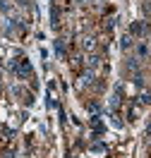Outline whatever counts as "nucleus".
<instances>
[{
	"label": "nucleus",
	"mask_w": 151,
	"mask_h": 158,
	"mask_svg": "<svg viewBox=\"0 0 151 158\" xmlns=\"http://www.w3.org/2000/svg\"><path fill=\"white\" fill-rule=\"evenodd\" d=\"M94 46H96V39H94V36H84V39H82V48L84 50H94Z\"/></svg>",
	"instance_id": "obj_6"
},
{
	"label": "nucleus",
	"mask_w": 151,
	"mask_h": 158,
	"mask_svg": "<svg viewBox=\"0 0 151 158\" xmlns=\"http://www.w3.org/2000/svg\"><path fill=\"white\" fill-rule=\"evenodd\" d=\"M134 103H137V106H149V103H151V94H149V91H144V94H139Z\"/></svg>",
	"instance_id": "obj_5"
},
{
	"label": "nucleus",
	"mask_w": 151,
	"mask_h": 158,
	"mask_svg": "<svg viewBox=\"0 0 151 158\" xmlns=\"http://www.w3.org/2000/svg\"><path fill=\"white\" fill-rule=\"evenodd\" d=\"M149 24L146 22H132L130 24V36H146L149 34Z\"/></svg>",
	"instance_id": "obj_2"
},
{
	"label": "nucleus",
	"mask_w": 151,
	"mask_h": 158,
	"mask_svg": "<svg viewBox=\"0 0 151 158\" xmlns=\"http://www.w3.org/2000/svg\"><path fill=\"white\" fill-rule=\"evenodd\" d=\"M86 108H89L91 113H94V115H99V103H96V101H91V103L86 106Z\"/></svg>",
	"instance_id": "obj_13"
},
{
	"label": "nucleus",
	"mask_w": 151,
	"mask_h": 158,
	"mask_svg": "<svg viewBox=\"0 0 151 158\" xmlns=\"http://www.w3.org/2000/svg\"><path fill=\"white\" fill-rule=\"evenodd\" d=\"M0 12H10V2L7 0H0Z\"/></svg>",
	"instance_id": "obj_14"
},
{
	"label": "nucleus",
	"mask_w": 151,
	"mask_h": 158,
	"mask_svg": "<svg viewBox=\"0 0 151 158\" xmlns=\"http://www.w3.org/2000/svg\"><path fill=\"white\" fill-rule=\"evenodd\" d=\"M55 53H58V55H65V41L62 39L55 41Z\"/></svg>",
	"instance_id": "obj_11"
},
{
	"label": "nucleus",
	"mask_w": 151,
	"mask_h": 158,
	"mask_svg": "<svg viewBox=\"0 0 151 158\" xmlns=\"http://www.w3.org/2000/svg\"><path fill=\"white\" fill-rule=\"evenodd\" d=\"M137 55H139V58H146V55H149V46H146V43H139V46H137Z\"/></svg>",
	"instance_id": "obj_10"
},
{
	"label": "nucleus",
	"mask_w": 151,
	"mask_h": 158,
	"mask_svg": "<svg viewBox=\"0 0 151 158\" xmlns=\"http://www.w3.org/2000/svg\"><path fill=\"white\" fill-rule=\"evenodd\" d=\"M132 46H134V41H132V36H130V34H125V36L120 39V48H122V50H130Z\"/></svg>",
	"instance_id": "obj_7"
},
{
	"label": "nucleus",
	"mask_w": 151,
	"mask_h": 158,
	"mask_svg": "<svg viewBox=\"0 0 151 158\" xmlns=\"http://www.w3.org/2000/svg\"><path fill=\"white\" fill-rule=\"evenodd\" d=\"M50 27L53 29H60V10H58V5L50 7Z\"/></svg>",
	"instance_id": "obj_3"
},
{
	"label": "nucleus",
	"mask_w": 151,
	"mask_h": 158,
	"mask_svg": "<svg viewBox=\"0 0 151 158\" xmlns=\"http://www.w3.org/2000/svg\"><path fill=\"white\" fill-rule=\"evenodd\" d=\"M7 67L17 74V77H22V79H27V77H31L34 74V69H31V62L27 58H19V60H10V65Z\"/></svg>",
	"instance_id": "obj_1"
},
{
	"label": "nucleus",
	"mask_w": 151,
	"mask_h": 158,
	"mask_svg": "<svg viewBox=\"0 0 151 158\" xmlns=\"http://www.w3.org/2000/svg\"><path fill=\"white\" fill-rule=\"evenodd\" d=\"M77 2H86V0H77Z\"/></svg>",
	"instance_id": "obj_16"
},
{
	"label": "nucleus",
	"mask_w": 151,
	"mask_h": 158,
	"mask_svg": "<svg viewBox=\"0 0 151 158\" xmlns=\"http://www.w3.org/2000/svg\"><path fill=\"white\" fill-rule=\"evenodd\" d=\"M144 139H146V146H151V120L146 122V129H144Z\"/></svg>",
	"instance_id": "obj_12"
},
{
	"label": "nucleus",
	"mask_w": 151,
	"mask_h": 158,
	"mask_svg": "<svg viewBox=\"0 0 151 158\" xmlns=\"http://www.w3.org/2000/svg\"><path fill=\"white\" fill-rule=\"evenodd\" d=\"M91 81H94V69H86V72L82 74V84L86 86V84H91Z\"/></svg>",
	"instance_id": "obj_9"
},
{
	"label": "nucleus",
	"mask_w": 151,
	"mask_h": 158,
	"mask_svg": "<svg viewBox=\"0 0 151 158\" xmlns=\"http://www.w3.org/2000/svg\"><path fill=\"white\" fill-rule=\"evenodd\" d=\"M89 125H91V129L96 132V134H101L103 132V120L99 118V115H91V120H89Z\"/></svg>",
	"instance_id": "obj_4"
},
{
	"label": "nucleus",
	"mask_w": 151,
	"mask_h": 158,
	"mask_svg": "<svg viewBox=\"0 0 151 158\" xmlns=\"http://www.w3.org/2000/svg\"><path fill=\"white\" fill-rule=\"evenodd\" d=\"M91 151H96V153H101V151H106V144H94V146H91Z\"/></svg>",
	"instance_id": "obj_15"
},
{
	"label": "nucleus",
	"mask_w": 151,
	"mask_h": 158,
	"mask_svg": "<svg viewBox=\"0 0 151 158\" xmlns=\"http://www.w3.org/2000/svg\"><path fill=\"white\" fill-rule=\"evenodd\" d=\"M86 65H89V69H96L101 65V55H89V58H86Z\"/></svg>",
	"instance_id": "obj_8"
}]
</instances>
